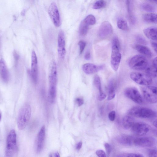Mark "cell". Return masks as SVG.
<instances>
[{"label": "cell", "instance_id": "ab89813d", "mask_svg": "<svg viewBox=\"0 0 157 157\" xmlns=\"http://www.w3.org/2000/svg\"><path fill=\"white\" fill-rule=\"evenodd\" d=\"M116 116V113L114 111H112L110 112L108 114V117L109 120L111 121L114 120Z\"/></svg>", "mask_w": 157, "mask_h": 157}, {"label": "cell", "instance_id": "f546056e", "mask_svg": "<svg viewBox=\"0 0 157 157\" xmlns=\"http://www.w3.org/2000/svg\"><path fill=\"white\" fill-rule=\"evenodd\" d=\"M117 25L118 28L123 30H127L128 29V26L127 21L124 19H119L117 22Z\"/></svg>", "mask_w": 157, "mask_h": 157}, {"label": "cell", "instance_id": "d4e9b609", "mask_svg": "<svg viewBox=\"0 0 157 157\" xmlns=\"http://www.w3.org/2000/svg\"><path fill=\"white\" fill-rule=\"evenodd\" d=\"M56 95V86L49 85L48 98L49 102L53 103L55 100Z\"/></svg>", "mask_w": 157, "mask_h": 157}, {"label": "cell", "instance_id": "ee69618b", "mask_svg": "<svg viewBox=\"0 0 157 157\" xmlns=\"http://www.w3.org/2000/svg\"><path fill=\"white\" fill-rule=\"evenodd\" d=\"M82 145V142H79L77 144L76 147V149L77 150H79L81 148Z\"/></svg>", "mask_w": 157, "mask_h": 157}, {"label": "cell", "instance_id": "484cf974", "mask_svg": "<svg viewBox=\"0 0 157 157\" xmlns=\"http://www.w3.org/2000/svg\"><path fill=\"white\" fill-rule=\"evenodd\" d=\"M115 95V87L113 82L110 81L109 86V93L107 100L109 101L113 99Z\"/></svg>", "mask_w": 157, "mask_h": 157}, {"label": "cell", "instance_id": "f1b7e54d", "mask_svg": "<svg viewBox=\"0 0 157 157\" xmlns=\"http://www.w3.org/2000/svg\"><path fill=\"white\" fill-rule=\"evenodd\" d=\"M141 8L143 10L150 12H153L156 10L155 7L154 5L147 2L142 3Z\"/></svg>", "mask_w": 157, "mask_h": 157}, {"label": "cell", "instance_id": "6da1fadb", "mask_svg": "<svg viewBox=\"0 0 157 157\" xmlns=\"http://www.w3.org/2000/svg\"><path fill=\"white\" fill-rule=\"evenodd\" d=\"M120 47L118 39L117 37H114L112 41L110 63L112 68L115 71L118 70L121 59Z\"/></svg>", "mask_w": 157, "mask_h": 157}, {"label": "cell", "instance_id": "5bb4252c", "mask_svg": "<svg viewBox=\"0 0 157 157\" xmlns=\"http://www.w3.org/2000/svg\"><path fill=\"white\" fill-rule=\"evenodd\" d=\"M57 70L56 63L54 60L51 61L48 70V80L49 85L56 86L57 80Z\"/></svg>", "mask_w": 157, "mask_h": 157}, {"label": "cell", "instance_id": "8992f818", "mask_svg": "<svg viewBox=\"0 0 157 157\" xmlns=\"http://www.w3.org/2000/svg\"><path fill=\"white\" fill-rule=\"evenodd\" d=\"M131 129L133 133L138 136L147 135L152 131V128L150 125L141 122H135Z\"/></svg>", "mask_w": 157, "mask_h": 157}, {"label": "cell", "instance_id": "e0dca14e", "mask_svg": "<svg viewBox=\"0 0 157 157\" xmlns=\"http://www.w3.org/2000/svg\"><path fill=\"white\" fill-rule=\"evenodd\" d=\"M45 138V128L43 126L40 129L37 135L36 142V151L39 153L42 150Z\"/></svg>", "mask_w": 157, "mask_h": 157}, {"label": "cell", "instance_id": "d6986e66", "mask_svg": "<svg viewBox=\"0 0 157 157\" xmlns=\"http://www.w3.org/2000/svg\"><path fill=\"white\" fill-rule=\"evenodd\" d=\"M94 82L95 86L99 92L97 97L99 101H102L105 98L106 95L103 91L100 78L98 75H95L94 78Z\"/></svg>", "mask_w": 157, "mask_h": 157}, {"label": "cell", "instance_id": "f35d334b", "mask_svg": "<svg viewBox=\"0 0 157 157\" xmlns=\"http://www.w3.org/2000/svg\"><path fill=\"white\" fill-rule=\"evenodd\" d=\"M148 157H157V151L156 149H153L150 150L148 152Z\"/></svg>", "mask_w": 157, "mask_h": 157}, {"label": "cell", "instance_id": "83f0119b", "mask_svg": "<svg viewBox=\"0 0 157 157\" xmlns=\"http://www.w3.org/2000/svg\"><path fill=\"white\" fill-rule=\"evenodd\" d=\"M89 30V25L86 24L83 20L81 22L79 29V34L82 36H85Z\"/></svg>", "mask_w": 157, "mask_h": 157}, {"label": "cell", "instance_id": "44dd1931", "mask_svg": "<svg viewBox=\"0 0 157 157\" xmlns=\"http://www.w3.org/2000/svg\"><path fill=\"white\" fill-rule=\"evenodd\" d=\"M143 32L145 35L148 38L153 41L157 40V28L150 27L144 29Z\"/></svg>", "mask_w": 157, "mask_h": 157}, {"label": "cell", "instance_id": "681fc988", "mask_svg": "<svg viewBox=\"0 0 157 157\" xmlns=\"http://www.w3.org/2000/svg\"><path fill=\"white\" fill-rule=\"evenodd\" d=\"M49 157H52V155L51 154H50V155H49Z\"/></svg>", "mask_w": 157, "mask_h": 157}, {"label": "cell", "instance_id": "603a6c76", "mask_svg": "<svg viewBox=\"0 0 157 157\" xmlns=\"http://www.w3.org/2000/svg\"><path fill=\"white\" fill-rule=\"evenodd\" d=\"M134 118L129 115H126L123 117L122 121V124L124 128L128 129L131 128L135 123Z\"/></svg>", "mask_w": 157, "mask_h": 157}, {"label": "cell", "instance_id": "60d3db41", "mask_svg": "<svg viewBox=\"0 0 157 157\" xmlns=\"http://www.w3.org/2000/svg\"><path fill=\"white\" fill-rule=\"evenodd\" d=\"M76 101L78 106L82 105L84 103L83 99L81 98H78L76 99Z\"/></svg>", "mask_w": 157, "mask_h": 157}, {"label": "cell", "instance_id": "ffe728a7", "mask_svg": "<svg viewBox=\"0 0 157 157\" xmlns=\"http://www.w3.org/2000/svg\"><path fill=\"white\" fill-rule=\"evenodd\" d=\"M135 137L131 135L122 134L119 136L117 140L120 144L126 146L133 145V141Z\"/></svg>", "mask_w": 157, "mask_h": 157}, {"label": "cell", "instance_id": "8d00e7d4", "mask_svg": "<svg viewBox=\"0 0 157 157\" xmlns=\"http://www.w3.org/2000/svg\"><path fill=\"white\" fill-rule=\"evenodd\" d=\"M104 147L106 150V152L108 156L110 155L111 151V147L110 145L107 143H105L104 144Z\"/></svg>", "mask_w": 157, "mask_h": 157}, {"label": "cell", "instance_id": "30bf717a", "mask_svg": "<svg viewBox=\"0 0 157 157\" xmlns=\"http://www.w3.org/2000/svg\"><path fill=\"white\" fill-rule=\"evenodd\" d=\"M155 142V139L151 136L135 137L133 145L141 147H150L153 146Z\"/></svg>", "mask_w": 157, "mask_h": 157}, {"label": "cell", "instance_id": "74e56055", "mask_svg": "<svg viewBox=\"0 0 157 157\" xmlns=\"http://www.w3.org/2000/svg\"><path fill=\"white\" fill-rule=\"evenodd\" d=\"M96 154L98 157H106L105 151L102 150H98L96 152Z\"/></svg>", "mask_w": 157, "mask_h": 157}, {"label": "cell", "instance_id": "836d02e7", "mask_svg": "<svg viewBox=\"0 0 157 157\" xmlns=\"http://www.w3.org/2000/svg\"><path fill=\"white\" fill-rule=\"evenodd\" d=\"M78 44L79 47V53L81 54L84 49L86 45V43L83 40H80L79 41Z\"/></svg>", "mask_w": 157, "mask_h": 157}, {"label": "cell", "instance_id": "4fadbf2b", "mask_svg": "<svg viewBox=\"0 0 157 157\" xmlns=\"http://www.w3.org/2000/svg\"><path fill=\"white\" fill-rule=\"evenodd\" d=\"M57 51L59 58L61 59H63L65 56L66 51L64 33L62 30H59L58 35Z\"/></svg>", "mask_w": 157, "mask_h": 157}, {"label": "cell", "instance_id": "7402d4cb", "mask_svg": "<svg viewBox=\"0 0 157 157\" xmlns=\"http://www.w3.org/2000/svg\"><path fill=\"white\" fill-rule=\"evenodd\" d=\"M134 49L140 53L148 57L152 56V54L151 51L147 47L143 45L136 44L134 46Z\"/></svg>", "mask_w": 157, "mask_h": 157}, {"label": "cell", "instance_id": "d590c367", "mask_svg": "<svg viewBox=\"0 0 157 157\" xmlns=\"http://www.w3.org/2000/svg\"><path fill=\"white\" fill-rule=\"evenodd\" d=\"M136 40L137 42L140 44H147L146 40L143 37L141 36L137 37Z\"/></svg>", "mask_w": 157, "mask_h": 157}, {"label": "cell", "instance_id": "7dc6e473", "mask_svg": "<svg viewBox=\"0 0 157 157\" xmlns=\"http://www.w3.org/2000/svg\"><path fill=\"white\" fill-rule=\"evenodd\" d=\"M156 120L153 123V125L156 127L157 126V123H156Z\"/></svg>", "mask_w": 157, "mask_h": 157}, {"label": "cell", "instance_id": "7bdbcfd3", "mask_svg": "<svg viewBox=\"0 0 157 157\" xmlns=\"http://www.w3.org/2000/svg\"><path fill=\"white\" fill-rule=\"evenodd\" d=\"M90 54L89 52H87L84 55V58L86 60H89L90 59Z\"/></svg>", "mask_w": 157, "mask_h": 157}, {"label": "cell", "instance_id": "bcb514c9", "mask_svg": "<svg viewBox=\"0 0 157 157\" xmlns=\"http://www.w3.org/2000/svg\"><path fill=\"white\" fill-rule=\"evenodd\" d=\"M54 157H60L59 154L58 152H56L54 155Z\"/></svg>", "mask_w": 157, "mask_h": 157}, {"label": "cell", "instance_id": "4dcf8cb0", "mask_svg": "<svg viewBox=\"0 0 157 157\" xmlns=\"http://www.w3.org/2000/svg\"><path fill=\"white\" fill-rule=\"evenodd\" d=\"M146 74L151 77H156L157 76V67L153 66L147 67L146 69Z\"/></svg>", "mask_w": 157, "mask_h": 157}, {"label": "cell", "instance_id": "ac0fdd59", "mask_svg": "<svg viewBox=\"0 0 157 157\" xmlns=\"http://www.w3.org/2000/svg\"><path fill=\"white\" fill-rule=\"evenodd\" d=\"M0 75L2 80L7 82L9 78V72L4 59L1 58L0 60Z\"/></svg>", "mask_w": 157, "mask_h": 157}, {"label": "cell", "instance_id": "7a4b0ae2", "mask_svg": "<svg viewBox=\"0 0 157 157\" xmlns=\"http://www.w3.org/2000/svg\"><path fill=\"white\" fill-rule=\"evenodd\" d=\"M31 109L27 103L24 104L21 108L17 118V125L21 130L24 129L27 124L31 117Z\"/></svg>", "mask_w": 157, "mask_h": 157}, {"label": "cell", "instance_id": "9c48e42d", "mask_svg": "<svg viewBox=\"0 0 157 157\" xmlns=\"http://www.w3.org/2000/svg\"><path fill=\"white\" fill-rule=\"evenodd\" d=\"M124 94L127 98L136 103L140 104L143 102L141 95L138 89L135 87L126 88L124 90Z\"/></svg>", "mask_w": 157, "mask_h": 157}, {"label": "cell", "instance_id": "3957f363", "mask_svg": "<svg viewBox=\"0 0 157 157\" xmlns=\"http://www.w3.org/2000/svg\"><path fill=\"white\" fill-rule=\"evenodd\" d=\"M128 114L132 117L141 118H152L156 117V113L148 108L136 106L132 107L128 112Z\"/></svg>", "mask_w": 157, "mask_h": 157}, {"label": "cell", "instance_id": "9a60e30c", "mask_svg": "<svg viewBox=\"0 0 157 157\" xmlns=\"http://www.w3.org/2000/svg\"><path fill=\"white\" fill-rule=\"evenodd\" d=\"M30 72L33 81L36 83L38 78L37 59L36 53L34 50L33 51L32 53Z\"/></svg>", "mask_w": 157, "mask_h": 157}, {"label": "cell", "instance_id": "5b68a950", "mask_svg": "<svg viewBox=\"0 0 157 157\" xmlns=\"http://www.w3.org/2000/svg\"><path fill=\"white\" fill-rule=\"evenodd\" d=\"M17 144V135L15 131L11 130L6 139L5 154L6 157H12L15 151Z\"/></svg>", "mask_w": 157, "mask_h": 157}, {"label": "cell", "instance_id": "b9f144b4", "mask_svg": "<svg viewBox=\"0 0 157 157\" xmlns=\"http://www.w3.org/2000/svg\"><path fill=\"white\" fill-rule=\"evenodd\" d=\"M151 45L152 47L154 50L155 51L156 53L157 50V46L156 42H155L153 41H151Z\"/></svg>", "mask_w": 157, "mask_h": 157}, {"label": "cell", "instance_id": "cb8c5ba5", "mask_svg": "<svg viewBox=\"0 0 157 157\" xmlns=\"http://www.w3.org/2000/svg\"><path fill=\"white\" fill-rule=\"evenodd\" d=\"M142 18L143 20L146 22L157 23V16L156 13H145L143 15Z\"/></svg>", "mask_w": 157, "mask_h": 157}, {"label": "cell", "instance_id": "52a82bcc", "mask_svg": "<svg viewBox=\"0 0 157 157\" xmlns=\"http://www.w3.org/2000/svg\"><path fill=\"white\" fill-rule=\"evenodd\" d=\"M144 99L148 102L153 104L157 101V87L155 86H147L143 87L142 89Z\"/></svg>", "mask_w": 157, "mask_h": 157}, {"label": "cell", "instance_id": "8fae6325", "mask_svg": "<svg viewBox=\"0 0 157 157\" xmlns=\"http://www.w3.org/2000/svg\"><path fill=\"white\" fill-rule=\"evenodd\" d=\"M48 13L54 25L56 27L61 25L60 17L56 4L52 2L50 5L48 9Z\"/></svg>", "mask_w": 157, "mask_h": 157}, {"label": "cell", "instance_id": "d6a6232c", "mask_svg": "<svg viewBox=\"0 0 157 157\" xmlns=\"http://www.w3.org/2000/svg\"><path fill=\"white\" fill-rule=\"evenodd\" d=\"M106 5V2L104 0H98L96 1L93 4V9H99L104 7Z\"/></svg>", "mask_w": 157, "mask_h": 157}, {"label": "cell", "instance_id": "2e32d148", "mask_svg": "<svg viewBox=\"0 0 157 157\" xmlns=\"http://www.w3.org/2000/svg\"><path fill=\"white\" fill-rule=\"evenodd\" d=\"M104 67L102 65H97L91 63H86L82 66L83 71L86 74H93L102 69Z\"/></svg>", "mask_w": 157, "mask_h": 157}, {"label": "cell", "instance_id": "e575fe53", "mask_svg": "<svg viewBox=\"0 0 157 157\" xmlns=\"http://www.w3.org/2000/svg\"><path fill=\"white\" fill-rule=\"evenodd\" d=\"M119 157H144L142 154L137 153H130Z\"/></svg>", "mask_w": 157, "mask_h": 157}, {"label": "cell", "instance_id": "7c38bea8", "mask_svg": "<svg viewBox=\"0 0 157 157\" xmlns=\"http://www.w3.org/2000/svg\"><path fill=\"white\" fill-rule=\"evenodd\" d=\"M113 32L111 24L108 21H105L101 24L98 31L99 36L105 38L111 36Z\"/></svg>", "mask_w": 157, "mask_h": 157}, {"label": "cell", "instance_id": "ba28073f", "mask_svg": "<svg viewBox=\"0 0 157 157\" xmlns=\"http://www.w3.org/2000/svg\"><path fill=\"white\" fill-rule=\"evenodd\" d=\"M130 77L134 82L142 85L149 86L152 82L151 77L146 73L132 72L131 73Z\"/></svg>", "mask_w": 157, "mask_h": 157}, {"label": "cell", "instance_id": "f6af8a7d", "mask_svg": "<svg viewBox=\"0 0 157 157\" xmlns=\"http://www.w3.org/2000/svg\"><path fill=\"white\" fill-rule=\"evenodd\" d=\"M152 66L157 67V57L155 58L153 60L152 63Z\"/></svg>", "mask_w": 157, "mask_h": 157}, {"label": "cell", "instance_id": "c3c4849f", "mask_svg": "<svg viewBox=\"0 0 157 157\" xmlns=\"http://www.w3.org/2000/svg\"><path fill=\"white\" fill-rule=\"evenodd\" d=\"M1 113H0V121L1 119Z\"/></svg>", "mask_w": 157, "mask_h": 157}, {"label": "cell", "instance_id": "1f68e13d", "mask_svg": "<svg viewBox=\"0 0 157 157\" xmlns=\"http://www.w3.org/2000/svg\"><path fill=\"white\" fill-rule=\"evenodd\" d=\"M83 20L89 25H93L96 23L95 18L92 14L87 15Z\"/></svg>", "mask_w": 157, "mask_h": 157}, {"label": "cell", "instance_id": "4316f807", "mask_svg": "<svg viewBox=\"0 0 157 157\" xmlns=\"http://www.w3.org/2000/svg\"><path fill=\"white\" fill-rule=\"evenodd\" d=\"M126 3L129 20L132 23L134 24L135 22V19L132 13L131 1H126Z\"/></svg>", "mask_w": 157, "mask_h": 157}, {"label": "cell", "instance_id": "277c9868", "mask_svg": "<svg viewBox=\"0 0 157 157\" xmlns=\"http://www.w3.org/2000/svg\"><path fill=\"white\" fill-rule=\"evenodd\" d=\"M148 62L145 57L141 55H136L132 57L129 62V66L132 69L136 71L146 69Z\"/></svg>", "mask_w": 157, "mask_h": 157}]
</instances>
